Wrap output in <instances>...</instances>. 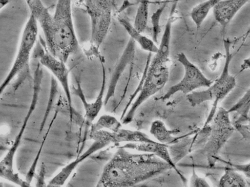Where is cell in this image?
I'll return each instance as SVG.
<instances>
[{
  "mask_svg": "<svg viewBox=\"0 0 250 187\" xmlns=\"http://www.w3.org/2000/svg\"><path fill=\"white\" fill-rule=\"evenodd\" d=\"M25 1L30 14L43 32L49 52L66 63L79 49L72 17V0H58L53 14L42 0Z\"/></svg>",
  "mask_w": 250,
  "mask_h": 187,
  "instance_id": "obj_1",
  "label": "cell"
},
{
  "mask_svg": "<svg viewBox=\"0 0 250 187\" xmlns=\"http://www.w3.org/2000/svg\"><path fill=\"white\" fill-rule=\"evenodd\" d=\"M172 169L154 154L119 146L104 168L97 187H133Z\"/></svg>",
  "mask_w": 250,
  "mask_h": 187,
  "instance_id": "obj_2",
  "label": "cell"
},
{
  "mask_svg": "<svg viewBox=\"0 0 250 187\" xmlns=\"http://www.w3.org/2000/svg\"><path fill=\"white\" fill-rule=\"evenodd\" d=\"M171 37L170 32H163L157 52L146 67L140 83L124 109L127 112L121 120L123 124L130 123L138 108L160 91L167 82L169 76Z\"/></svg>",
  "mask_w": 250,
  "mask_h": 187,
  "instance_id": "obj_3",
  "label": "cell"
},
{
  "mask_svg": "<svg viewBox=\"0 0 250 187\" xmlns=\"http://www.w3.org/2000/svg\"><path fill=\"white\" fill-rule=\"evenodd\" d=\"M225 61L223 68L218 78L206 90L195 91L186 96V99L192 107L199 105L205 102H213L212 107L204 126L209 124L216 112L218 103L228 95L235 87L236 80L229 71L232 58L231 50V42L228 38L223 39Z\"/></svg>",
  "mask_w": 250,
  "mask_h": 187,
  "instance_id": "obj_4",
  "label": "cell"
},
{
  "mask_svg": "<svg viewBox=\"0 0 250 187\" xmlns=\"http://www.w3.org/2000/svg\"><path fill=\"white\" fill-rule=\"evenodd\" d=\"M85 5L90 21L91 35L88 53L99 59L102 56L99 48L105 39L112 20L111 0H85Z\"/></svg>",
  "mask_w": 250,
  "mask_h": 187,
  "instance_id": "obj_5",
  "label": "cell"
},
{
  "mask_svg": "<svg viewBox=\"0 0 250 187\" xmlns=\"http://www.w3.org/2000/svg\"><path fill=\"white\" fill-rule=\"evenodd\" d=\"M208 125L209 131L204 145V151L209 167L212 168L217 162L219 152L235 129L231 122L229 113L223 107L216 111Z\"/></svg>",
  "mask_w": 250,
  "mask_h": 187,
  "instance_id": "obj_6",
  "label": "cell"
},
{
  "mask_svg": "<svg viewBox=\"0 0 250 187\" xmlns=\"http://www.w3.org/2000/svg\"><path fill=\"white\" fill-rule=\"evenodd\" d=\"M42 77V72L40 70L35 71L33 77V95L30 106L14 142L0 163V176L21 187H30L31 185L26 181L21 179L19 175L15 171L13 167L14 160L30 116L37 105Z\"/></svg>",
  "mask_w": 250,
  "mask_h": 187,
  "instance_id": "obj_7",
  "label": "cell"
},
{
  "mask_svg": "<svg viewBox=\"0 0 250 187\" xmlns=\"http://www.w3.org/2000/svg\"><path fill=\"white\" fill-rule=\"evenodd\" d=\"M38 26L36 19L30 14L23 30L15 60L1 84V94L17 75L29 71L30 59L38 36Z\"/></svg>",
  "mask_w": 250,
  "mask_h": 187,
  "instance_id": "obj_8",
  "label": "cell"
},
{
  "mask_svg": "<svg viewBox=\"0 0 250 187\" xmlns=\"http://www.w3.org/2000/svg\"><path fill=\"white\" fill-rule=\"evenodd\" d=\"M33 57L42 66L47 69L62 86L67 99L70 116L73 117V110L69 83V73L65 62L53 55L49 51L44 39L40 36L33 50Z\"/></svg>",
  "mask_w": 250,
  "mask_h": 187,
  "instance_id": "obj_9",
  "label": "cell"
},
{
  "mask_svg": "<svg viewBox=\"0 0 250 187\" xmlns=\"http://www.w3.org/2000/svg\"><path fill=\"white\" fill-rule=\"evenodd\" d=\"M177 61L184 68V75L176 84L170 87L160 99L165 101L169 99L176 93L181 92L187 94L200 88H207L212 81L207 77L199 68L193 63L183 52L177 55Z\"/></svg>",
  "mask_w": 250,
  "mask_h": 187,
  "instance_id": "obj_10",
  "label": "cell"
},
{
  "mask_svg": "<svg viewBox=\"0 0 250 187\" xmlns=\"http://www.w3.org/2000/svg\"><path fill=\"white\" fill-rule=\"evenodd\" d=\"M89 136L94 140L103 143L106 147L110 144L122 143H144L156 141L143 132L124 129L122 127L116 131L100 130L90 132Z\"/></svg>",
  "mask_w": 250,
  "mask_h": 187,
  "instance_id": "obj_11",
  "label": "cell"
},
{
  "mask_svg": "<svg viewBox=\"0 0 250 187\" xmlns=\"http://www.w3.org/2000/svg\"><path fill=\"white\" fill-rule=\"evenodd\" d=\"M101 63L102 69V84L98 95L93 102L89 103L85 99L80 79L78 77H76V86L73 87L74 94L80 99L84 110L85 128L84 138L85 137L88 133L89 131L88 127L92 124L93 121L97 117L103 106L104 104V94L106 84V74L104 61L101 60Z\"/></svg>",
  "mask_w": 250,
  "mask_h": 187,
  "instance_id": "obj_12",
  "label": "cell"
},
{
  "mask_svg": "<svg viewBox=\"0 0 250 187\" xmlns=\"http://www.w3.org/2000/svg\"><path fill=\"white\" fill-rule=\"evenodd\" d=\"M121 147L135 150L137 152H142L152 153L167 163L174 169L182 181L184 183L186 178L177 168L176 163L170 154L168 149V146L159 143L157 141L153 142L144 143H126Z\"/></svg>",
  "mask_w": 250,
  "mask_h": 187,
  "instance_id": "obj_13",
  "label": "cell"
},
{
  "mask_svg": "<svg viewBox=\"0 0 250 187\" xmlns=\"http://www.w3.org/2000/svg\"><path fill=\"white\" fill-rule=\"evenodd\" d=\"M135 42L131 38L126 44L112 73L104 98V105L114 96L118 82L127 66L132 62L135 54Z\"/></svg>",
  "mask_w": 250,
  "mask_h": 187,
  "instance_id": "obj_14",
  "label": "cell"
},
{
  "mask_svg": "<svg viewBox=\"0 0 250 187\" xmlns=\"http://www.w3.org/2000/svg\"><path fill=\"white\" fill-rule=\"evenodd\" d=\"M106 146L102 142L94 140L88 149L78 156L75 160L64 166L49 182L48 187H60L64 184L73 171L83 161L96 151L104 148Z\"/></svg>",
  "mask_w": 250,
  "mask_h": 187,
  "instance_id": "obj_15",
  "label": "cell"
},
{
  "mask_svg": "<svg viewBox=\"0 0 250 187\" xmlns=\"http://www.w3.org/2000/svg\"><path fill=\"white\" fill-rule=\"evenodd\" d=\"M250 0H220L213 9L215 20L222 27H226L237 13Z\"/></svg>",
  "mask_w": 250,
  "mask_h": 187,
  "instance_id": "obj_16",
  "label": "cell"
},
{
  "mask_svg": "<svg viewBox=\"0 0 250 187\" xmlns=\"http://www.w3.org/2000/svg\"><path fill=\"white\" fill-rule=\"evenodd\" d=\"M118 20L129 35L130 38L137 43L143 50L149 53L155 54L157 52L158 46L156 43L152 39L143 35L142 32L138 30L128 19L119 17Z\"/></svg>",
  "mask_w": 250,
  "mask_h": 187,
  "instance_id": "obj_17",
  "label": "cell"
},
{
  "mask_svg": "<svg viewBox=\"0 0 250 187\" xmlns=\"http://www.w3.org/2000/svg\"><path fill=\"white\" fill-rule=\"evenodd\" d=\"M149 132L155 141L168 146L176 143L180 139L175 136L178 132L177 130L169 129L160 119L155 120L151 123Z\"/></svg>",
  "mask_w": 250,
  "mask_h": 187,
  "instance_id": "obj_18",
  "label": "cell"
},
{
  "mask_svg": "<svg viewBox=\"0 0 250 187\" xmlns=\"http://www.w3.org/2000/svg\"><path fill=\"white\" fill-rule=\"evenodd\" d=\"M220 0H205L192 8L190 16L197 29L201 27L211 10Z\"/></svg>",
  "mask_w": 250,
  "mask_h": 187,
  "instance_id": "obj_19",
  "label": "cell"
},
{
  "mask_svg": "<svg viewBox=\"0 0 250 187\" xmlns=\"http://www.w3.org/2000/svg\"><path fill=\"white\" fill-rule=\"evenodd\" d=\"M229 113L234 112L238 115V118L234 123H243L248 121L250 111V88L228 110Z\"/></svg>",
  "mask_w": 250,
  "mask_h": 187,
  "instance_id": "obj_20",
  "label": "cell"
},
{
  "mask_svg": "<svg viewBox=\"0 0 250 187\" xmlns=\"http://www.w3.org/2000/svg\"><path fill=\"white\" fill-rule=\"evenodd\" d=\"M247 183L244 176L238 171L227 167L225 168V172L219 181L218 186L244 187L247 186Z\"/></svg>",
  "mask_w": 250,
  "mask_h": 187,
  "instance_id": "obj_21",
  "label": "cell"
},
{
  "mask_svg": "<svg viewBox=\"0 0 250 187\" xmlns=\"http://www.w3.org/2000/svg\"><path fill=\"white\" fill-rule=\"evenodd\" d=\"M122 127L121 123L115 117L107 114L101 116L95 123L92 124L89 132L100 130L116 131Z\"/></svg>",
  "mask_w": 250,
  "mask_h": 187,
  "instance_id": "obj_22",
  "label": "cell"
},
{
  "mask_svg": "<svg viewBox=\"0 0 250 187\" xmlns=\"http://www.w3.org/2000/svg\"><path fill=\"white\" fill-rule=\"evenodd\" d=\"M150 0H140L133 25L141 32H143L147 24Z\"/></svg>",
  "mask_w": 250,
  "mask_h": 187,
  "instance_id": "obj_23",
  "label": "cell"
},
{
  "mask_svg": "<svg viewBox=\"0 0 250 187\" xmlns=\"http://www.w3.org/2000/svg\"><path fill=\"white\" fill-rule=\"evenodd\" d=\"M165 5L158 9L151 16V23L152 25V39L156 42H158V37L161 32L160 20Z\"/></svg>",
  "mask_w": 250,
  "mask_h": 187,
  "instance_id": "obj_24",
  "label": "cell"
},
{
  "mask_svg": "<svg viewBox=\"0 0 250 187\" xmlns=\"http://www.w3.org/2000/svg\"><path fill=\"white\" fill-rule=\"evenodd\" d=\"M219 161L227 165V167L238 171L242 172L246 177L250 178V162L246 164H236L229 161H225L219 156L216 158Z\"/></svg>",
  "mask_w": 250,
  "mask_h": 187,
  "instance_id": "obj_25",
  "label": "cell"
},
{
  "mask_svg": "<svg viewBox=\"0 0 250 187\" xmlns=\"http://www.w3.org/2000/svg\"><path fill=\"white\" fill-rule=\"evenodd\" d=\"M189 186L191 187H209L210 185L205 178L197 174L195 168L192 167L189 180Z\"/></svg>",
  "mask_w": 250,
  "mask_h": 187,
  "instance_id": "obj_26",
  "label": "cell"
},
{
  "mask_svg": "<svg viewBox=\"0 0 250 187\" xmlns=\"http://www.w3.org/2000/svg\"><path fill=\"white\" fill-rule=\"evenodd\" d=\"M235 129L241 134L242 137L247 141H250V118L247 123H234Z\"/></svg>",
  "mask_w": 250,
  "mask_h": 187,
  "instance_id": "obj_27",
  "label": "cell"
},
{
  "mask_svg": "<svg viewBox=\"0 0 250 187\" xmlns=\"http://www.w3.org/2000/svg\"><path fill=\"white\" fill-rule=\"evenodd\" d=\"M44 167L43 163L41 167V171L39 173L38 177L37 178V186H42L45 184L44 181Z\"/></svg>",
  "mask_w": 250,
  "mask_h": 187,
  "instance_id": "obj_28",
  "label": "cell"
},
{
  "mask_svg": "<svg viewBox=\"0 0 250 187\" xmlns=\"http://www.w3.org/2000/svg\"><path fill=\"white\" fill-rule=\"evenodd\" d=\"M250 70V56L244 59L240 66V72Z\"/></svg>",
  "mask_w": 250,
  "mask_h": 187,
  "instance_id": "obj_29",
  "label": "cell"
},
{
  "mask_svg": "<svg viewBox=\"0 0 250 187\" xmlns=\"http://www.w3.org/2000/svg\"><path fill=\"white\" fill-rule=\"evenodd\" d=\"M250 34V26L243 37V41L244 42Z\"/></svg>",
  "mask_w": 250,
  "mask_h": 187,
  "instance_id": "obj_30",
  "label": "cell"
}]
</instances>
